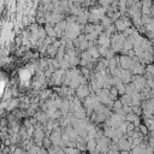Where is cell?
Segmentation results:
<instances>
[{"instance_id":"30bf717a","label":"cell","mask_w":154,"mask_h":154,"mask_svg":"<svg viewBox=\"0 0 154 154\" xmlns=\"http://www.w3.org/2000/svg\"><path fill=\"white\" fill-rule=\"evenodd\" d=\"M78 111H80V112H83V111H82V108H81V107H78ZM83 117H84V113H81V114H80V116H78V118H83Z\"/></svg>"},{"instance_id":"ba28073f","label":"cell","mask_w":154,"mask_h":154,"mask_svg":"<svg viewBox=\"0 0 154 154\" xmlns=\"http://www.w3.org/2000/svg\"><path fill=\"white\" fill-rule=\"evenodd\" d=\"M113 108H114V111H119L123 108V104L121 102V100H116L113 102Z\"/></svg>"},{"instance_id":"277c9868","label":"cell","mask_w":154,"mask_h":154,"mask_svg":"<svg viewBox=\"0 0 154 154\" xmlns=\"http://www.w3.org/2000/svg\"><path fill=\"white\" fill-rule=\"evenodd\" d=\"M77 94H78V96H87L88 94V88L86 86H80L78 89H77Z\"/></svg>"},{"instance_id":"7a4b0ae2","label":"cell","mask_w":154,"mask_h":154,"mask_svg":"<svg viewBox=\"0 0 154 154\" xmlns=\"http://www.w3.org/2000/svg\"><path fill=\"white\" fill-rule=\"evenodd\" d=\"M119 100H121V102L123 104V106H131V107H132V105H131V96H130V95L124 94V95H122V98H121Z\"/></svg>"},{"instance_id":"9c48e42d","label":"cell","mask_w":154,"mask_h":154,"mask_svg":"<svg viewBox=\"0 0 154 154\" xmlns=\"http://www.w3.org/2000/svg\"><path fill=\"white\" fill-rule=\"evenodd\" d=\"M142 7H148V9H152V7H153V1H149V0H146V1H142Z\"/></svg>"},{"instance_id":"6da1fadb","label":"cell","mask_w":154,"mask_h":154,"mask_svg":"<svg viewBox=\"0 0 154 154\" xmlns=\"http://www.w3.org/2000/svg\"><path fill=\"white\" fill-rule=\"evenodd\" d=\"M119 64H121L122 70H131V68L134 65V62L128 55H122L121 59H119Z\"/></svg>"},{"instance_id":"8992f818","label":"cell","mask_w":154,"mask_h":154,"mask_svg":"<svg viewBox=\"0 0 154 154\" xmlns=\"http://www.w3.org/2000/svg\"><path fill=\"white\" fill-rule=\"evenodd\" d=\"M132 113H135L136 116H142V113H143V111H142V108H141V106H132Z\"/></svg>"},{"instance_id":"3957f363","label":"cell","mask_w":154,"mask_h":154,"mask_svg":"<svg viewBox=\"0 0 154 154\" xmlns=\"http://www.w3.org/2000/svg\"><path fill=\"white\" fill-rule=\"evenodd\" d=\"M143 124L147 126L148 131H154V119H145L143 121Z\"/></svg>"},{"instance_id":"5b68a950","label":"cell","mask_w":154,"mask_h":154,"mask_svg":"<svg viewBox=\"0 0 154 154\" xmlns=\"http://www.w3.org/2000/svg\"><path fill=\"white\" fill-rule=\"evenodd\" d=\"M139 117V116H136L135 113H129L125 116V122H129V123H134L135 119H136Z\"/></svg>"},{"instance_id":"52a82bcc","label":"cell","mask_w":154,"mask_h":154,"mask_svg":"<svg viewBox=\"0 0 154 154\" xmlns=\"http://www.w3.org/2000/svg\"><path fill=\"white\" fill-rule=\"evenodd\" d=\"M139 130H140V132H141V134L143 135V136H147V135L149 134V131H148L147 126H146V125H145L143 123H142V124H141V125L139 126Z\"/></svg>"}]
</instances>
